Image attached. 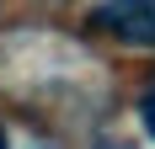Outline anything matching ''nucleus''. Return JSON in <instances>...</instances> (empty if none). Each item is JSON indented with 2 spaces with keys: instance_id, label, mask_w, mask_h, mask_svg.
<instances>
[{
  "instance_id": "2",
  "label": "nucleus",
  "mask_w": 155,
  "mask_h": 149,
  "mask_svg": "<svg viewBox=\"0 0 155 149\" xmlns=\"http://www.w3.org/2000/svg\"><path fill=\"white\" fill-rule=\"evenodd\" d=\"M139 122H144V133L155 138V90H150V96L139 101Z\"/></svg>"
},
{
  "instance_id": "1",
  "label": "nucleus",
  "mask_w": 155,
  "mask_h": 149,
  "mask_svg": "<svg viewBox=\"0 0 155 149\" xmlns=\"http://www.w3.org/2000/svg\"><path fill=\"white\" fill-rule=\"evenodd\" d=\"M91 27L112 32L128 48H155V0H102L91 11Z\"/></svg>"
},
{
  "instance_id": "3",
  "label": "nucleus",
  "mask_w": 155,
  "mask_h": 149,
  "mask_svg": "<svg viewBox=\"0 0 155 149\" xmlns=\"http://www.w3.org/2000/svg\"><path fill=\"white\" fill-rule=\"evenodd\" d=\"M0 149H11V138H5V128H0Z\"/></svg>"
}]
</instances>
